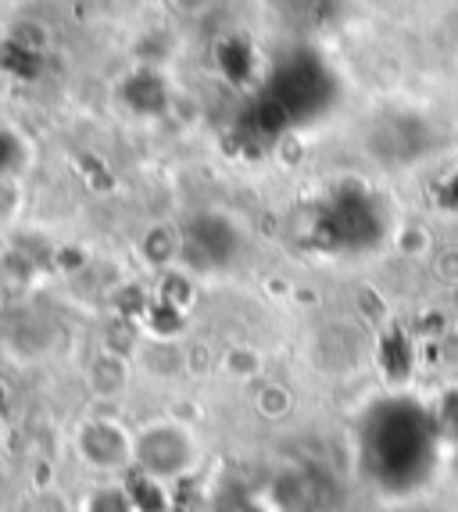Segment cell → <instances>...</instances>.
Instances as JSON below:
<instances>
[{"label":"cell","mask_w":458,"mask_h":512,"mask_svg":"<svg viewBox=\"0 0 458 512\" xmlns=\"http://www.w3.org/2000/svg\"><path fill=\"white\" fill-rule=\"evenodd\" d=\"M133 466L147 480H176L194 466V441L183 427L151 423L133 434Z\"/></svg>","instance_id":"6da1fadb"},{"label":"cell","mask_w":458,"mask_h":512,"mask_svg":"<svg viewBox=\"0 0 458 512\" xmlns=\"http://www.w3.org/2000/svg\"><path fill=\"white\" fill-rule=\"evenodd\" d=\"M72 448L86 470L104 473V477H115L133 466V434L111 416L83 419L72 434Z\"/></svg>","instance_id":"7a4b0ae2"},{"label":"cell","mask_w":458,"mask_h":512,"mask_svg":"<svg viewBox=\"0 0 458 512\" xmlns=\"http://www.w3.org/2000/svg\"><path fill=\"white\" fill-rule=\"evenodd\" d=\"M83 512H133V498L122 491V487H94L90 495L83 498Z\"/></svg>","instance_id":"277c9868"},{"label":"cell","mask_w":458,"mask_h":512,"mask_svg":"<svg viewBox=\"0 0 458 512\" xmlns=\"http://www.w3.org/2000/svg\"><path fill=\"white\" fill-rule=\"evenodd\" d=\"M26 162V147L15 129L0 126V180H15V172Z\"/></svg>","instance_id":"5b68a950"},{"label":"cell","mask_w":458,"mask_h":512,"mask_svg":"<svg viewBox=\"0 0 458 512\" xmlns=\"http://www.w3.org/2000/svg\"><path fill=\"white\" fill-rule=\"evenodd\" d=\"M90 387H94V394H101V398L122 394V387H126V366H122V359L101 355V359L90 366Z\"/></svg>","instance_id":"3957f363"},{"label":"cell","mask_w":458,"mask_h":512,"mask_svg":"<svg viewBox=\"0 0 458 512\" xmlns=\"http://www.w3.org/2000/svg\"><path fill=\"white\" fill-rule=\"evenodd\" d=\"M11 405H15V398H11V387L4 384V380H0V423H8Z\"/></svg>","instance_id":"52a82bcc"},{"label":"cell","mask_w":458,"mask_h":512,"mask_svg":"<svg viewBox=\"0 0 458 512\" xmlns=\"http://www.w3.org/2000/svg\"><path fill=\"white\" fill-rule=\"evenodd\" d=\"M15 187H11V180H0V219L4 215H11V208H15Z\"/></svg>","instance_id":"8992f818"}]
</instances>
